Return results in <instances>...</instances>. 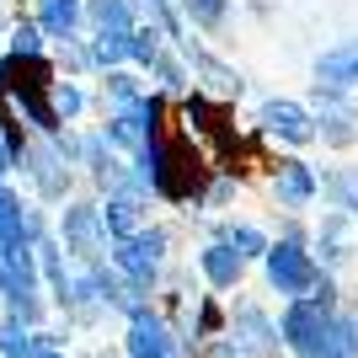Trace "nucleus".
<instances>
[{"instance_id":"nucleus-5","label":"nucleus","mask_w":358,"mask_h":358,"mask_svg":"<svg viewBox=\"0 0 358 358\" xmlns=\"http://www.w3.org/2000/svg\"><path fill=\"white\" fill-rule=\"evenodd\" d=\"M310 193H315V177L299 161L278 166V198H284V203H310Z\"/></svg>"},{"instance_id":"nucleus-6","label":"nucleus","mask_w":358,"mask_h":358,"mask_svg":"<svg viewBox=\"0 0 358 358\" xmlns=\"http://www.w3.org/2000/svg\"><path fill=\"white\" fill-rule=\"evenodd\" d=\"M203 273H209L220 289H230L241 278V252L236 246H209V252H203Z\"/></svg>"},{"instance_id":"nucleus-12","label":"nucleus","mask_w":358,"mask_h":358,"mask_svg":"<svg viewBox=\"0 0 358 358\" xmlns=\"http://www.w3.org/2000/svg\"><path fill=\"white\" fill-rule=\"evenodd\" d=\"M230 246H236L241 257H252V252H262V236H257V230H230Z\"/></svg>"},{"instance_id":"nucleus-2","label":"nucleus","mask_w":358,"mask_h":358,"mask_svg":"<svg viewBox=\"0 0 358 358\" xmlns=\"http://www.w3.org/2000/svg\"><path fill=\"white\" fill-rule=\"evenodd\" d=\"M129 353H134V358H177V348H171V337H166V327L155 321V315H134Z\"/></svg>"},{"instance_id":"nucleus-1","label":"nucleus","mask_w":358,"mask_h":358,"mask_svg":"<svg viewBox=\"0 0 358 358\" xmlns=\"http://www.w3.org/2000/svg\"><path fill=\"white\" fill-rule=\"evenodd\" d=\"M268 273H273V289H278V294H305V289L315 284V262L299 252V246H273Z\"/></svg>"},{"instance_id":"nucleus-4","label":"nucleus","mask_w":358,"mask_h":358,"mask_svg":"<svg viewBox=\"0 0 358 358\" xmlns=\"http://www.w3.org/2000/svg\"><path fill=\"white\" fill-rule=\"evenodd\" d=\"M262 118H268V129H273V134L294 139V145H305V139H310V118H305V113H299L294 102H273L268 113H262Z\"/></svg>"},{"instance_id":"nucleus-11","label":"nucleus","mask_w":358,"mask_h":358,"mask_svg":"<svg viewBox=\"0 0 358 358\" xmlns=\"http://www.w3.org/2000/svg\"><path fill=\"white\" fill-rule=\"evenodd\" d=\"M75 22V0H48V27H70Z\"/></svg>"},{"instance_id":"nucleus-10","label":"nucleus","mask_w":358,"mask_h":358,"mask_svg":"<svg viewBox=\"0 0 358 358\" xmlns=\"http://www.w3.org/2000/svg\"><path fill=\"white\" fill-rule=\"evenodd\" d=\"M134 203H129V198H118V203H113V209H107V224H113V230H134Z\"/></svg>"},{"instance_id":"nucleus-3","label":"nucleus","mask_w":358,"mask_h":358,"mask_svg":"<svg viewBox=\"0 0 358 358\" xmlns=\"http://www.w3.org/2000/svg\"><path fill=\"white\" fill-rule=\"evenodd\" d=\"M155 257H161V236H139V241H129V246L118 252V262H123L129 278L150 284V278H155Z\"/></svg>"},{"instance_id":"nucleus-13","label":"nucleus","mask_w":358,"mask_h":358,"mask_svg":"<svg viewBox=\"0 0 358 358\" xmlns=\"http://www.w3.org/2000/svg\"><path fill=\"white\" fill-rule=\"evenodd\" d=\"M187 6H193V16H198V22H220V11H224L220 0H187Z\"/></svg>"},{"instance_id":"nucleus-7","label":"nucleus","mask_w":358,"mask_h":358,"mask_svg":"<svg viewBox=\"0 0 358 358\" xmlns=\"http://www.w3.org/2000/svg\"><path fill=\"white\" fill-rule=\"evenodd\" d=\"M321 80H327V86H348V80H358V43L331 48L327 59H321Z\"/></svg>"},{"instance_id":"nucleus-9","label":"nucleus","mask_w":358,"mask_h":358,"mask_svg":"<svg viewBox=\"0 0 358 358\" xmlns=\"http://www.w3.org/2000/svg\"><path fill=\"white\" fill-rule=\"evenodd\" d=\"M91 11H96V22H102V27H113V32L129 27V6H123V0H96Z\"/></svg>"},{"instance_id":"nucleus-8","label":"nucleus","mask_w":358,"mask_h":358,"mask_svg":"<svg viewBox=\"0 0 358 358\" xmlns=\"http://www.w3.org/2000/svg\"><path fill=\"white\" fill-rule=\"evenodd\" d=\"M241 343L252 348L257 358H268V353H273V331H268V321H262L257 310H246V315H241Z\"/></svg>"}]
</instances>
